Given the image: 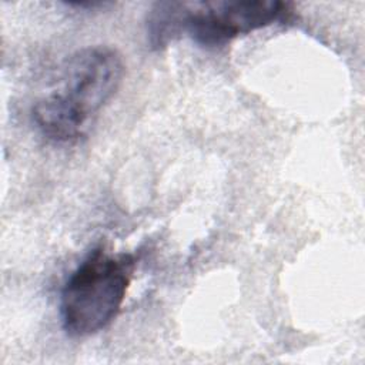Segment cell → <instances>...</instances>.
Instances as JSON below:
<instances>
[{"instance_id":"cell-1","label":"cell","mask_w":365,"mask_h":365,"mask_svg":"<svg viewBox=\"0 0 365 365\" xmlns=\"http://www.w3.org/2000/svg\"><path fill=\"white\" fill-rule=\"evenodd\" d=\"M124 71L123 57L113 47L77 50L64 60L50 87L34 103L36 127L56 143L80 140L120 88Z\"/></svg>"},{"instance_id":"cell-4","label":"cell","mask_w":365,"mask_h":365,"mask_svg":"<svg viewBox=\"0 0 365 365\" xmlns=\"http://www.w3.org/2000/svg\"><path fill=\"white\" fill-rule=\"evenodd\" d=\"M182 1H158L147 16V37L153 48L160 50L182 34Z\"/></svg>"},{"instance_id":"cell-2","label":"cell","mask_w":365,"mask_h":365,"mask_svg":"<svg viewBox=\"0 0 365 365\" xmlns=\"http://www.w3.org/2000/svg\"><path fill=\"white\" fill-rule=\"evenodd\" d=\"M135 258L93 250L67 278L60 317L70 336H87L106 328L120 312L131 284Z\"/></svg>"},{"instance_id":"cell-3","label":"cell","mask_w":365,"mask_h":365,"mask_svg":"<svg viewBox=\"0 0 365 365\" xmlns=\"http://www.w3.org/2000/svg\"><path fill=\"white\" fill-rule=\"evenodd\" d=\"M291 4L278 0H224L184 3L182 33L200 46L221 47L241 34L291 16Z\"/></svg>"}]
</instances>
